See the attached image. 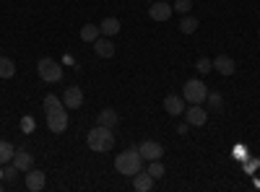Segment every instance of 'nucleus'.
<instances>
[{
  "label": "nucleus",
  "mask_w": 260,
  "mask_h": 192,
  "mask_svg": "<svg viewBox=\"0 0 260 192\" xmlns=\"http://www.w3.org/2000/svg\"><path fill=\"white\" fill-rule=\"evenodd\" d=\"M86 143L94 153H107L115 148V135H112V127H104V125H96L94 130H89L86 135Z\"/></svg>",
  "instance_id": "obj_1"
},
{
  "label": "nucleus",
  "mask_w": 260,
  "mask_h": 192,
  "mask_svg": "<svg viewBox=\"0 0 260 192\" xmlns=\"http://www.w3.org/2000/svg\"><path fill=\"white\" fill-rule=\"evenodd\" d=\"M141 166H143V156L138 153V148H125L115 159V169L125 177H136L141 172Z\"/></svg>",
  "instance_id": "obj_2"
},
{
  "label": "nucleus",
  "mask_w": 260,
  "mask_h": 192,
  "mask_svg": "<svg viewBox=\"0 0 260 192\" xmlns=\"http://www.w3.org/2000/svg\"><path fill=\"white\" fill-rule=\"evenodd\" d=\"M208 96V86L201 81V78H190L185 81V86H182V99L190 101V104H203Z\"/></svg>",
  "instance_id": "obj_3"
},
{
  "label": "nucleus",
  "mask_w": 260,
  "mask_h": 192,
  "mask_svg": "<svg viewBox=\"0 0 260 192\" xmlns=\"http://www.w3.org/2000/svg\"><path fill=\"white\" fill-rule=\"evenodd\" d=\"M37 73L39 78L45 81V83H57L62 81V68H60V62H55L52 57H42L37 62Z\"/></svg>",
  "instance_id": "obj_4"
},
{
  "label": "nucleus",
  "mask_w": 260,
  "mask_h": 192,
  "mask_svg": "<svg viewBox=\"0 0 260 192\" xmlns=\"http://www.w3.org/2000/svg\"><path fill=\"white\" fill-rule=\"evenodd\" d=\"M185 122L190 127H203L208 122V112L201 104H190V106H185Z\"/></svg>",
  "instance_id": "obj_5"
},
{
  "label": "nucleus",
  "mask_w": 260,
  "mask_h": 192,
  "mask_svg": "<svg viewBox=\"0 0 260 192\" xmlns=\"http://www.w3.org/2000/svg\"><path fill=\"white\" fill-rule=\"evenodd\" d=\"M138 153L143 156V161H156V159L164 156V145L156 143V140H143L138 145Z\"/></svg>",
  "instance_id": "obj_6"
},
{
  "label": "nucleus",
  "mask_w": 260,
  "mask_h": 192,
  "mask_svg": "<svg viewBox=\"0 0 260 192\" xmlns=\"http://www.w3.org/2000/svg\"><path fill=\"white\" fill-rule=\"evenodd\" d=\"M172 6L169 3H164V0H154V3H151V8H148V16H151V21H169L172 18Z\"/></svg>",
  "instance_id": "obj_7"
},
{
  "label": "nucleus",
  "mask_w": 260,
  "mask_h": 192,
  "mask_svg": "<svg viewBox=\"0 0 260 192\" xmlns=\"http://www.w3.org/2000/svg\"><path fill=\"white\" fill-rule=\"evenodd\" d=\"M47 127L52 133H65V130H68V112H65V109L50 112L47 114Z\"/></svg>",
  "instance_id": "obj_8"
},
{
  "label": "nucleus",
  "mask_w": 260,
  "mask_h": 192,
  "mask_svg": "<svg viewBox=\"0 0 260 192\" xmlns=\"http://www.w3.org/2000/svg\"><path fill=\"white\" fill-rule=\"evenodd\" d=\"M62 104H65V109H78L83 104V91L78 86H68L62 94Z\"/></svg>",
  "instance_id": "obj_9"
},
{
  "label": "nucleus",
  "mask_w": 260,
  "mask_h": 192,
  "mask_svg": "<svg viewBox=\"0 0 260 192\" xmlns=\"http://www.w3.org/2000/svg\"><path fill=\"white\" fill-rule=\"evenodd\" d=\"M164 112L172 114V117L185 114V99H182V96H175V94H169V96L164 99Z\"/></svg>",
  "instance_id": "obj_10"
},
{
  "label": "nucleus",
  "mask_w": 260,
  "mask_h": 192,
  "mask_svg": "<svg viewBox=\"0 0 260 192\" xmlns=\"http://www.w3.org/2000/svg\"><path fill=\"white\" fill-rule=\"evenodd\" d=\"M13 164L18 166V172H29V169H34V156L26 151V148H16Z\"/></svg>",
  "instance_id": "obj_11"
},
{
  "label": "nucleus",
  "mask_w": 260,
  "mask_h": 192,
  "mask_svg": "<svg viewBox=\"0 0 260 192\" xmlns=\"http://www.w3.org/2000/svg\"><path fill=\"white\" fill-rule=\"evenodd\" d=\"M94 52H96L99 57H104V60H110V57L115 55V45H112V36H99V39L94 42Z\"/></svg>",
  "instance_id": "obj_12"
},
{
  "label": "nucleus",
  "mask_w": 260,
  "mask_h": 192,
  "mask_svg": "<svg viewBox=\"0 0 260 192\" xmlns=\"http://www.w3.org/2000/svg\"><path fill=\"white\" fill-rule=\"evenodd\" d=\"M26 189L29 192L45 189V172H39V169H29V172H26Z\"/></svg>",
  "instance_id": "obj_13"
},
{
  "label": "nucleus",
  "mask_w": 260,
  "mask_h": 192,
  "mask_svg": "<svg viewBox=\"0 0 260 192\" xmlns=\"http://www.w3.org/2000/svg\"><path fill=\"white\" fill-rule=\"evenodd\" d=\"M213 70H219L221 75H234L237 65L229 55H219V57H213Z\"/></svg>",
  "instance_id": "obj_14"
},
{
  "label": "nucleus",
  "mask_w": 260,
  "mask_h": 192,
  "mask_svg": "<svg viewBox=\"0 0 260 192\" xmlns=\"http://www.w3.org/2000/svg\"><path fill=\"white\" fill-rule=\"evenodd\" d=\"M120 29H122V24H120V18H115V16H107L99 24L102 36H115V34H120Z\"/></svg>",
  "instance_id": "obj_15"
},
{
  "label": "nucleus",
  "mask_w": 260,
  "mask_h": 192,
  "mask_svg": "<svg viewBox=\"0 0 260 192\" xmlns=\"http://www.w3.org/2000/svg\"><path fill=\"white\" fill-rule=\"evenodd\" d=\"M154 177H151L148 172H138L136 177H133V189H138V192H148L151 187H154Z\"/></svg>",
  "instance_id": "obj_16"
},
{
  "label": "nucleus",
  "mask_w": 260,
  "mask_h": 192,
  "mask_svg": "<svg viewBox=\"0 0 260 192\" xmlns=\"http://www.w3.org/2000/svg\"><path fill=\"white\" fill-rule=\"evenodd\" d=\"M117 122H120V114H117L115 109H102V112L96 114V125H104V127H117Z\"/></svg>",
  "instance_id": "obj_17"
},
{
  "label": "nucleus",
  "mask_w": 260,
  "mask_h": 192,
  "mask_svg": "<svg viewBox=\"0 0 260 192\" xmlns=\"http://www.w3.org/2000/svg\"><path fill=\"white\" fill-rule=\"evenodd\" d=\"M102 36V31H99V26H94V24H86V26H81V39L83 42H89V45H94V42Z\"/></svg>",
  "instance_id": "obj_18"
},
{
  "label": "nucleus",
  "mask_w": 260,
  "mask_h": 192,
  "mask_svg": "<svg viewBox=\"0 0 260 192\" xmlns=\"http://www.w3.org/2000/svg\"><path fill=\"white\" fill-rule=\"evenodd\" d=\"M13 153H16V148L8 143V140H0V166H6L13 161Z\"/></svg>",
  "instance_id": "obj_19"
},
{
  "label": "nucleus",
  "mask_w": 260,
  "mask_h": 192,
  "mask_svg": "<svg viewBox=\"0 0 260 192\" xmlns=\"http://www.w3.org/2000/svg\"><path fill=\"white\" fill-rule=\"evenodd\" d=\"M13 75H16V62L0 55V78H13Z\"/></svg>",
  "instance_id": "obj_20"
},
{
  "label": "nucleus",
  "mask_w": 260,
  "mask_h": 192,
  "mask_svg": "<svg viewBox=\"0 0 260 192\" xmlns=\"http://www.w3.org/2000/svg\"><path fill=\"white\" fill-rule=\"evenodd\" d=\"M42 106H45V112H47V114H50V112H60V109H65L62 99H57L55 94H47V96H45V104H42Z\"/></svg>",
  "instance_id": "obj_21"
},
{
  "label": "nucleus",
  "mask_w": 260,
  "mask_h": 192,
  "mask_svg": "<svg viewBox=\"0 0 260 192\" xmlns=\"http://www.w3.org/2000/svg\"><path fill=\"white\" fill-rule=\"evenodd\" d=\"M180 31L182 34H195V31H198V18H195V16H182V21H180Z\"/></svg>",
  "instance_id": "obj_22"
},
{
  "label": "nucleus",
  "mask_w": 260,
  "mask_h": 192,
  "mask_svg": "<svg viewBox=\"0 0 260 192\" xmlns=\"http://www.w3.org/2000/svg\"><path fill=\"white\" fill-rule=\"evenodd\" d=\"M206 101H208V106H211V112H224V96H221L219 91L208 94Z\"/></svg>",
  "instance_id": "obj_23"
},
{
  "label": "nucleus",
  "mask_w": 260,
  "mask_h": 192,
  "mask_svg": "<svg viewBox=\"0 0 260 192\" xmlns=\"http://www.w3.org/2000/svg\"><path fill=\"white\" fill-rule=\"evenodd\" d=\"M146 172H148L151 177H154V179H161V177H164V172H167V169H164L161 159H156V161H148V169H146Z\"/></svg>",
  "instance_id": "obj_24"
},
{
  "label": "nucleus",
  "mask_w": 260,
  "mask_h": 192,
  "mask_svg": "<svg viewBox=\"0 0 260 192\" xmlns=\"http://www.w3.org/2000/svg\"><path fill=\"white\" fill-rule=\"evenodd\" d=\"M192 8V0H175V6H172V11L180 13V16H187Z\"/></svg>",
  "instance_id": "obj_25"
},
{
  "label": "nucleus",
  "mask_w": 260,
  "mask_h": 192,
  "mask_svg": "<svg viewBox=\"0 0 260 192\" xmlns=\"http://www.w3.org/2000/svg\"><path fill=\"white\" fill-rule=\"evenodd\" d=\"M195 70H198L201 75L211 73V70H213V60H208V57H201L198 62H195Z\"/></svg>",
  "instance_id": "obj_26"
},
{
  "label": "nucleus",
  "mask_w": 260,
  "mask_h": 192,
  "mask_svg": "<svg viewBox=\"0 0 260 192\" xmlns=\"http://www.w3.org/2000/svg\"><path fill=\"white\" fill-rule=\"evenodd\" d=\"M16 177H18V166H16V164L11 161V164H8V166L3 169V179H8V182H13Z\"/></svg>",
  "instance_id": "obj_27"
},
{
  "label": "nucleus",
  "mask_w": 260,
  "mask_h": 192,
  "mask_svg": "<svg viewBox=\"0 0 260 192\" xmlns=\"http://www.w3.org/2000/svg\"><path fill=\"white\" fill-rule=\"evenodd\" d=\"M21 130L31 133V130H34V120H31V117H24V120H21Z\"/></svg>",
  "instance_id": "obj_28"
},
{
  "label": "nucleus",
  "mask_w": 260,
  "mask_h": 192,
  "mask_svg": "<svg viewBox=\"0 0 260 192\" xmlns=\"http://www.w3.org/2000/svg\"><path fill=\"white\" fill-rule=\"evenodd\" d=\"M187 130H190L187 122H180V125H177V135H187Z\"/></svg>",
  "instance_id": "obj_29"
},
{
  "label": "nucleus",
  "mask_w": 260,
  "mask_h": 192,
  "mask_svg": "<svg viewBox=\"0 0 260 192\" xmlns=\"http://www.w3.org/2000/svg\"><path fill=\"white\" fill-rule=\"evenodd\" d=\"M257 166H260V161H257V159H255V161H247V172H255Z\"/></svg>",
  "instance_id": "obj_30"
},
{
  "label": "nucleus",
  "mask_w": 260,
  "mask_h": 192,
  "mask_svg": "<svg viewBox=\"0 0 260 192\" xmlns=\"http://www.w3.org/2000/svg\"><path fill=\"white\" fill-rule=\"evenodd\" d=\"M0 179H3V169H0Z\"/></svg>",
  "instance_id": "obj_31"
},
{
  "label": "nucleus",
  "mask_w": 260,
  "mask_h": 192,
  "mask_svg": "<svg viewBox=\"0 0 260 192\" xmlns=\"http://www.w3.org/2000/svg\"><path fill=\"white\" fill-rule=\"evenodd\" d=\"M257 36H260V29H257Z\"/></svg>",
  "instance_id": "obj_32"
},
{
  "label": "nucleus",
  "mask_w": 260,
  "mask_h": 192,
  "mask_svg": "<svg viewBox=\"0 0 260 192\" xmlns=\"http://www.w3.org/2000/svg\"><path fill=\"white\" fill-rule=\"evenodd\" d=\"M148 3H154V0H148Z\"/></svg>",
  "instance_id": "obj_33"
},
{
  "label": "nucleus",
  "mask_w": 260,
  "mask_h": 192,
  "mask_svg": "<svg viewBox=\"0 0 260 192\" xmlns=\"http://www.w3.org/2000/svg\"><path fill=\"white\" fill-rule=\"evenodd\" d=\"M0 189H3V184H0Z\"/></svg>",
  "instance_id": "obj_34"
}]
</instances>
